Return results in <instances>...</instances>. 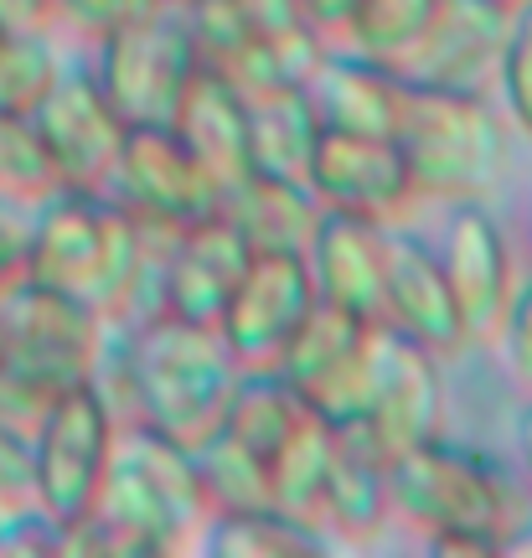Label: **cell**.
Here are the masks:
<instances>
[{
	"instance_id": "43",
	"label": "cell",
	"mask_w": 532,
	"mask_h": 558,
	"mask_svg": "<svg viewBox=\"0 0 532 558\" xmlns=\"http://www.w3.org/2000/svg\"><path fill=\"white\" fill-rule=\"evenodd\" d=\"M501 5H507V11H512V5H522V0H501Z\"/></svg>"
},
{
	"instance_id": "18",
	"label": "cell",
	"mask_w": 532,
	"mask_h": 558,
	"mask_svg": "<svg viewBox=\"0 0 532 558\" xmlns=\"http://www.w3.org/2000/svg\"><path fill=\"white\" fill-rule=\"evenodd\" d=\"M311 104L326 130H347V135H383L394 140L398 114H403V78L383 62L362 58L341 41H326L321 62L311 68Z\"/></svg>"
},
{
	"instance_id": "41",
	"label": "cell",
	"mask_w": 532,
	"mask_h": 558,
	"mask_svg": "<svg viewBox=\"0 0 532 558\" xmlns=\"http://www.w3.org/2000/svg\"><path fill=\"white\" fill-rule=\"evenodd\" d=\"M528 239H532V202H528Z\"/></svg>"
},
{
	"instance_id": "38",
	"label": "cell",
	"mask_w": 532,
	"mask_h": 558,
	"mask_svg": "<svg viewBox=\"0 0 532 558\" xmlns=\"http://www.w3.org/2000/svg\"><path fill=\"white\" fill-rule=\"evenodd\" d=\"M300 5H305L311 26H316V32H326L331 41H336V32L347 26V16L356 11V0H300Z\"/></svg>"
},
{
	"instance_id": "16",
	"label": "cell",
	"mask_w": 532,
	"mask_h": 558,
	"mask_svg": "<svg viewBox=\"0 0 532 558\" xmlns=\"http://www.w3.org/2000/svg\"><path fill=\"white\" fill-rule=\"evenodd\" d=\"M383 326H394L419 347H430L450 362L460 357L466 341V320L450 295V279L439 269L430 239H419L409 228H388V275H383Z\"/></svg>"
},
{
	"instance_id": "1",
	"label": "cell",
	"mask_w": 532,
	"mask_h": 558,
	"mask_svg": "<svg viewBox=\"0 0 532 558\" xmlns=\"http://www.w3.org/2000/svg\"><path fill=\"white\" fill-rule=\"evenodd\" d=\"M233 378L238 357L217 326L150 311L124 326L109 320V337L88 383L109 399L119 424L140 418L192 445L222 418Z\"/></svg>"
},
{
	"instance_id": "9",
	"label": "cell",
	"mask_w": 532,
	"mask_h": 558,
	"mask_svg": "<svg viewBox=\"0 0 532 558\" xmlns=\"http://www.w3.org/2000/svg\"><path fill=\"white\" fill-rule=\"evenodd\" d=\"M104 192L135 222L171 233L222 207V186L207 177V166L186 150V140L171 124H124Z\"/></svg>"
},
{
	"instance_id": "39",
	"label": "cell",
	"mask_w": 532,
	"mask_h": 558,
	"mask_svg": "<svg viewBox=\"0 0 532 558\" xmlns=\"http://www.w3.org/2000/svg\"><path fill=\"white\" fill-rule=\"evenodd\" d=\"M512 445H517V465H522V481L532 486V399H522L512 418Z\"/></svg>"
},
{
	"instance_id": "2",
	"label": "cell",
	"mask_w": 532,
	"mask_h": 558,
	"mask_svg": "<svg viewBox=\"0 0 532 558\" xmlns=\"http://www.w3.org/2000/svg\"><path fill=\"white\" fill-rule=\"evenodd\" d=\"M388 497L394 522L414 527L434 558L501 554V538L522 512L512 476L486 450L450 435H434L388 460Z\"/></svg>"
},
{
	"instance_id": "32",
	"label": "cell",
	"mask_w": 532,
	"mask_h": 558,
	"mask_svg": "<svg viewBox=\"0 0 532 558\" xmlns=\"http://www.w3.org/2000/svg\"><path fill=\"white\" fill-rule=\"evenodd\" d=\"M496 347H501V357H507L512 383L532 399V279H522L512 290V300H507V316H501Z\"/></svg>"
},
{
	"instance_id": "5",
	"label": "cell",
	"mask_w": 532,
	"mask_h": 558,
	"mask_svg": "<svg viewBox=\"0 0 532 558\" xmlns=\"http://www.w3.org/2000/svg\"><path fill=\"white\" fill-rule=\"evenodd\" d=\"M114 445L119 418L94 383L52 393L32 429V501L58 522L88 518L109 476Z\"/></svg>"
},
{
	"instance_id": "36",
	"label": "cell",
	"mask_w": 532,
	"mask_h": 558,
	"mask_svg": "<svg viewBox=\"0 0 532 558\" xmlns=\"http://www.w3.org/2000/svg\"><path fill=\"white\" fill-rule=\"evenodd\" d=\"M26 275V207L0 202V290Z\"/></svg>"
},
{
	"instance_id": "4",
	"label": "cell",
	"mask_w": 532,
	"mask_h": 558,
	"mask_svg": "<svg viewBox=\"0 0 532 558\" xmlns=\"http://www.w3.org/2000/svg\"><path fill=\"white\" fill-rule=\"evenodd\" d=\"M109 320L68 290L21 275L0 290V362L47 399L94 378Z\"/></svg>"
},
{
	"instance_id": "3",
	"label": "cell",
	"mask_w": 532,
	"mask_h": 558,
	"mask_svg": "<svg viewBox=\"0 0 532 558\" xmlns=\"http://www.w3.org/2000/svg\"><path fill=\"white\" fill-rule=\"evenodd\" d=\"M394 145L419 197L434 202H486L512 156L507 114L492 104V94L419 88V83H403Z\"/></svg>"
},
{
	"instance_id": "12",
	"label": "cell",
	"mask_w": 532,
	"mask_h": 558,
	"mask_svg": "<svg viewBox=\"0 0 532 558\" xmlns=\"http://www.w3.org/2000/svg\"><path fill=\"white\" fill-rule=\"evenodd\" d=\"M32 124H37L41 145H47V160H52L62 186L104 192L109 166L119 156V140H124V120L114 114V104L104 99L94 68L62 62L58 83L32 109Z\"/></svg>"
},
{
	"instance_id": "21",
	"label": "cell",
	"mask_w": 532,
	"mask_h": 558,
	"mask_svg": "<svg viewBox=\"0 0 532 558\" xmlns=\"http://www.w3.org/2000/svg\"><path fill=\"white\" fill-rule=\"evenodd\" d=\"M222 213L233 218V228L249 239L254 254H305L321 222V202L300 177L249 171L222 192Z\"/></svg>"
},
{
	"instance_id": "37",
	"label": "cell",
	"mask_w": 532,
	"mask_h": 558,
	"mask_svg": "<svg viewBox=\"0 0 532 558\" xmlns=\"http://www.w3.org/2000/svg\"><path fill=\"white\" fill-rule=\"evenodd\" d=\"M0 26L5 32H52L58 0H0Z\"/></svg>"
},
{
	"instance_id": "34",
	"label": "cell",
	"mask_w": 532,
	"mask_h": 558,
	"mask_svg": "<svg viewBox=\"0 0 532 558\" xmlns=\"http://www.w3.org/2000/svg\"><path fill=\"white\" fill-rule=\"evenodd\" d=\"M32 501V435L0 424V512Z\"/></svg>"
},
{
	"instance_id": "6",
	"label": "cell",
	"mask_w": 532,
	"mask_h": 558,
	"mask_svg": "<svg viewBox=\"0 0 532 558\" xmlns=\"http://www.w3.org/2000/svg\"><path fill=\"white\" fill-rule=\"evenodd\" d=\"M94 52V78L124 124H171L186 83L197 73V52L186 37L181 5H156L145 16L104 32Z\"/></svg>"
},
{
	"instance_id": "22",
	"label": "cell",
	"mask_w": 532,
	"mask_h": 558,
	"mask_svg": "<svg viewBox=\"0 0 532 558\" xmlns=\"http://www.w3.org/2000/svg\"><path fill=\"white\" fill-rule=\"evenodd\" d=\"M321 130L326 124H321L305 83H275V88L249 94V160H254V171L305 181Z\"/></svg>"
},
{
	"instance_id": "29",
	"label": "cell",
	"mask_w": 532,
	"mask_h": 558,
	"mask_svg": "<svg viewBox=\"0 0 532 558\" xmlns=\"http://www.w3.org/2000/svg\"><path fill=\"white\" fill-rule=\"evenodd\" d=\"M52 186H62L47 145H41L32 114H5L0 109V202L5 207H32Z\"/></svg>"
},
{
	"instance_id": "44",
	"label": "cell",
	"mask_w": 532,
	"mask_h": 558,
	"mask_svg": "<svg viewBox=\"0 0 532 558\" xmlns=\"http://www.w3.org/2000/svg\"><path fill=\"white\" fill-rule=\"evenodd\" d=\"M0 32H5V26H0Z\"/></svg>"
},
{
	"instance_id": "40",
	"label": "cell",
	"mask_w": 532,
	"mask_h": 558,
	"mask_svg": "<svg viewBox=\"0 0 532 558\" xmlns=\"http://www.w3.org/2000/svg\"><path fill=\"white\" fill-rule=\"evenodd\" d=\"M501 554L532 558V512H528V507H522V512H517V522L507 527V538H501Z\"/></svg>"
},
{
	"instance_id": "19",
	"label": "cell",
	"mask_w": 532,
	"mask_h": 558,
	"mask_svg": "<svg viewBox=\"0 0 532 558\" xmlns=\"http://www.w3.org/2000/svg\"><path fill=\"white\" fill-rule=\"evenodd\" d=\"M171 130L186 140V150L207 166V177L222 192L254 171V160H249V99L207 68L192 73L177 114H171Z\"/></svg>"
},
{
	"instance_id": "30",
	"label": "cell",
	"mask_w": 532,
	"mask_h": 558,
	"mask_svg": "<svg viewBox=\"0 0 532 558\" xmlns=\"http://www.w3.org/2000/svg\"><path fill=\"white\" fill-rule=\"evenodd\" d=\"M492 88L501 94V114L512 120V130L532 140V0L512 5L507 16V41H501Z\"/></svg>"
},
{
	"instance_id": "28",
	"label": "cell",
	"mask_w": 532,
	"mask_h": 558,
	"mask_svg": "<svg viewBox=\"0 0 532 558\" xmlns=\"http://www.w3.org/2000/svg\"><path fill=\"white\" fill-rule=\"evenodd\" d=\"M62 62L52 32H0V109L32 114L58 83Z\"/></svg>"
},
{
	"instance_id": "35",
	"label": "cell",
	"mask_w": 532,
	"mask_h": 558,
	"mask_svg": "<svg viewBox=\"0 0 532 558\" xmlns=\"http://www.w3.org/2000/svg\"><path fill=\"white\" fill-rule=\"evenodd\" d=\"M233 11L254 26L258 37H285V32H295V26H311L300 0H233Z\"/></svg>"
},
{
	"instance_id": "7",
	"label": "cell",
	"mask_w": 532,
	"mask_h": 558,
	"mask_svg": "<svg viewBox=\"0 0 532 558\" xmlns=\"http://www.w3.org/2000/svg\"><path fill=\"white\" fill-rule=\"evenodd\" d=\"M377 320H362L352 311H336L316 300L290 341L279 347L275 373L300 393V403L331 429H347L367 414V393H373V367H377Z\"/></svg>"
},
{
	"instance_id": "13",
	"label": "cell",
	"mask_w": 532,
	"mask_h": 558,
	"mask_svg": "<svg viewBox=\"0 0 532 558\" xmlns=\"http://www.w3.org/2000/svg\"><path fill=\"white\" fill-rule=\"evenodd\" d=\"M316 305V279L305 254H249L233 295L217 316V331L233 347L238 367H275L300 316Z\"/></svg>"
},
{
	"instance_id": "24",
	"label": "cell",
	"mask_w": 532,
	"mask_h": 558,
	"mask_svg": "<svg viewBox=\"0 0 532 558\" xmlns=\"http://www.w3.org/2000/svg\"><path fill=\"white\" fill-rule=\"evenodd\" d=\"M197 548L213 558H316L331 543L311 522L290 518L279 507H249V512H217Z\"/></svg>"
},
{
	"instance_id": "14",
	"label": "cell",
	"mask_w": 532,
	"mask_h": 558,
	"mask_svg": "<svg viewBox=\"0 0 532 558\" xmlns=\"http://www.w3.org/2000/svg\"><path fill=\"white\" fill-rule=\"evenodd\" d=\"M249 239L233 228V218L217 207L207 218L186 222L177 239L166 243L156 275V311H171L181 320H207L217 326L222 305L233 295L238 275L249 264Z\"/></svg>"
},
{
	"instance_id": "10",
	"label": "cell",
	"mask_w": 532,
	"mask_h": 558,
	"mask_svg": "<svg viewBox=\"0 0 532 558\" xmlns=\"http://www.w3.org/2000/svg\"><path fill=\"white\" fill-rule=\"evenodd\" d=\"M445 228H439V269L450 279V295L466 320L471 347H492L507 316V300L517 290L512 243L501 233V222L486 202H445Z\"/></svg>"
},
{
	"instance_id": "17",
	"label": "cell",
	"mask_w": 532,
	"mask_h": 558,
	"mask_svg": "<svg viewBox=\"0 0 532 558\" xmlns=\"http://www.w3.org/2000/svg\"><path fill=\"white\" fill-rule=\"evenodd\" d=\"M316 300L383 326V275H388V222L321 207V222L305 243Z\"/></svg>"
},
{
	"instance_id": "33",
	"label": "cell",
	"mask_w": 532,
	"mask_h": 558,
	"mask_svg": "<svg viewBox=\"0 0 532 558\" xmlns=\"http://www.w3.org/2000/svg\"><path fill=\"white\" fill-rule=\"evenodd\" d=\"M156 5L160 0H58V26H73L83 37H104V32H114Z\"/></svg>"
},
{
	"instance_id": "15",
	"label": "cell",
	"mask_w": 532,
	"mask_h": 558,
	"mask_svg": "<svg viewBox=\"0 0 532 558\" xmlns=\"http://www.w3.org/2000/svg\"><path fill=\"white\" fill-rule=\"evenodd\" d=\"M507 5L501 0H445L414 58L398 68L403 83L419 88H460V94H492L501 41H507Z\"/></svg>"
},
{
	"instance_id": "26",
	"label": "cell",
	"mask_w": 532,
	"mask_h": 558,
	"mask_svg": "<svg viewBox=\"0 0 532 558\" xmlns=\"http://www.w3.org/2000/svg\"><path fill=\"white\" fill-rule=\"evenodd\" d=\"M192 456H197L202 486L207 501L217 512H249V507H275L269 501V456H258L254 445H243L233 429L213 424L207 435L192 439Z\"/></svg>"
},
{
	"instance_id": "27",
	"label": "cell",
	"mask_w": 532,
	"mask_h": 558,
	"mask_svg": "<svg viewBox=\"0 0 532 558\" xmlns=\"http://www.w3.org/2000/svg\"><path fill=\"white\" fill-rule=\"evenodd\" d=\"M439 5H445V0H356V11L347 16V26L336 32V41L398 73L403 62L414 58V47L424 41V32L434 26Z\"/></svg>"
},
{
	"instance_id": "25",
	"label": "cell",
	"mask_w": 532,
	"mask_h": 558,
	"mask_svg": "<svg viewBox=\"0 0 532 558\" xmlns=\"http://www.w3.org/2000/svg\"><path fill=\"white\" fill-rule=\"evenodd\" d=\"M311 414L300 393L279 378L275 367H238L233 388H228V403H222V429H233L243 445H254L258 456H275L279 445L290 439L300 418Z\"/></svg>"
},
{
	"instance_id": "31",
	"label": "cell",
	"mask_w": 532,
	"mask_h": 558,
	"mask_svg": "<svg viewBox=\"0 0 532 558\" xmlns=\"http://www.w3.org/2000/svg\"><path fill=\"white\" fill-rule=\"evenodd\" d=\"M0 558H62V522L37 501L0 512Z\"/></svg>"
},
{
	"instance_id": "11",
	"label": "cell",
	"mask_w": 532,
	"mask_h": 558,
	"mask_svg": "<svg viewBox=\"0 0 532 558\" xmlns=\"http://www.w3.org/2000/svg\"><path fill=\"white\" fill-rule=\"evenodd\" d=\"M305 186L316 192L321 207L356 213V218L388 222V228L424 202L394 140L347 135V130H321L311 166H305Z\"/></svg>"
},
{
	"instance_id": "42",
	"label": "cell",
	"mask_w": 532,
	"mask_h": 558,
	"mask_svg": "<svg viewBox=\"0 0 532 558\" xmlns=\"http://www.w3.org/2000/svg\"><path fill=\"white\" fill-rule=\"evenodd\" d=\"M160 5H186V0H160Z\"/></svg>"
},
{
	"instance_id": "23",
	"label": "cell",
	"mask_w": 532,
	"mask_h": 558,
	"mask_svg": "<svg viewBox=\"0 0 532 558\" xmlns=\"http://www.w3.org/2000/svg\"><path fill=\"white\" fill-rule=\"evenodd\" d=\"M336 445H341V435L316 414H305L295 429H290V439L269 456V501H275L279 512H290V518L316 527L321 492H326V476H331Z\"/></svg>"
},
{
	"instance_id": "8",
	"label": "cell",
	"mask_w": 532,
	"mask_h": 558,
	"mask_svg": "<svg viewBox=\"0 0 532 558\" xmlns=\"http://www.w3.org/2000/svg\"><path fill=\"white\" fill-rule=\"evenodd\" d=\"M445 414H450V388H445V357L419 347L394 326L377 331V367H373V393H367V414L347 424L341 435L367 445L373 456L398 460L424 439L445 435Z\"/></svg>"
},
{
	"instance_id": "20",
	"label": "cell",
	"mask_w": 532,
	"mask_h": 558,
	"mask_svg": "<svg viewBox=\"0 0 532 558\" xmlns=\"http://www.w3.org/2000/svg\"><path fill=\"white\" fill-rule=\"evenodd\" d=\"M341 435V429H336ZM321 538L331 548H367L394 527V497H388V460L367 445L341 435L331 460V476L321 492Z\"/></svg>"
}]
</instances>
